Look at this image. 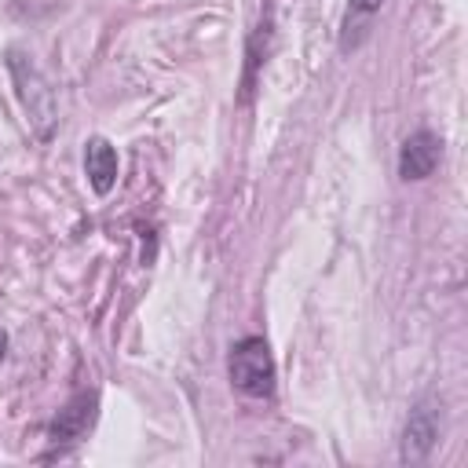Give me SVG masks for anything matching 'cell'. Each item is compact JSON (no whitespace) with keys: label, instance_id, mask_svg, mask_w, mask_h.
<instances>
[{"label":"cell","instance_id":"cell-1","mask_svg":"<svg viewBox=\"0 0 468 468\" xmlns=\"http://www.w3.org/2000/svg\"><path fill=\"white\" fill-rule=\"evenodd\" d=\"M7 73H11V80H15V95H18L22 110H26V121H29V128H33V135H37L40 143H48V139L55 135V128H58L55 88L48 84V77L40 73V66H37L26 51H18V48L7 51Z\"/></svg>","mask_w":468,"mask_h":468},{"label":"cell","instance_id":"cell-2","mask_svg":"<svg viewBox=\"0 0 468 468\" xmlns=\"http://www.w3.org/2000/svg\"><path fill=\"white\" fill-rule=\"evenodd\" d=\"M230 380L249 399H267L274 391V358L263 336H245L230 347Z\"/></svg>","mask_w":468,"mask_h":468},{"label":"cell","instance_id":"cell-3","mask_svg":"<svg viewBox=\"0 0 468 468\" xmlns=\"http://www.w3.org/2000/svg\"><path fill=\"white\" fill-rule=\"evenodd\" d=\"M435 439H439V402L435 399H420L410 410L406 428H402V450H399L402 464H420L431 453Z\"/></svg>","mask_w":468,"mask_h":468},{"label":"cell","instance_id":"cell-4","mask_svg":"<svg viewBox=\"0 0 468 468\" xmlns=\"http://www.w3.org/2000/svg\"><path fill=\"white\" fill-rule=\"evenodd\" d=\"M439 157H442V143H439V135L428 132V128H420V132L406 135V143H402V150H399V176H402L406 183L428 179V176L435 172Z\"/></svg>","mask_w":468,"mask_h":468},{"label":"cell","instance_id":"cell-5","mask_svg":"<svg viewBox=\"0 0 468 468\" xmlns=\"http://www.w3.org/2000/svg\"><path fill=\"white\" fill-rule=\"evenodd\" d=\"M84 172H88V183L95 194H110L117 186V150L110 139L91 135L84 143Z\"/></svg>","mask_w":468,"mask_h":468},{"label":"cell","instance_id":"cell-6","mask_svg":"<svg viewBox=\"0 0 468 468\" xmlns=\"http://www.w3.org/2000/svg\"><path fill=\"white\" fill-rule=\"evenodd\" d=\"M91 420H95V395L91 391L73 395L58 410V417L51 420V442H73V439H80L91 428Z\"/></svg>","mask_w":468,"mask_h":468},{"label":"cell","instance_id":"cell-7","mask_svg":"<svg viewBox=\"0 0 468 468\" xmlns=\"http://www.w3.org/2000/svg\"><path fill=\"white\" fill-rule=\"evenodd\" d=\"M380 4H384V0H351V11H355L358 18H373V15L380 11Z\"/></svg>","mask_w":468,"mask_h":468},{"label":"cell","instance_id":"cell-8","mask_svg":"<svg viewBox=\"0 0 468 468\" xmlns=\"http://www.w3.org/2000/svg\"><path fill=\"white\" fill-rule=\"evenodd\" d=\"M4 351H7V333L0 329V362H4Z\"/></svg>","mask_w":468,"mask_h":468}]
</instances>
